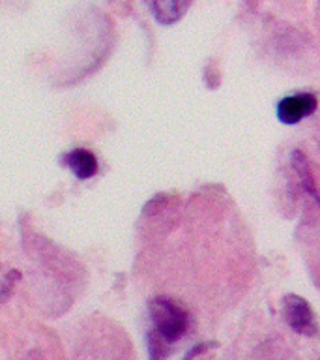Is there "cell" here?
<instances>
[{"instance_id":"6da1fadb","label":"cell","mask_w":320,"mask_h":360,"mask_svg":"<svg viewBox=\"0 0 320 360\" xmlns=\"http://www.w3.org/2000/svg\"><path fill=\"white\" fill-rule=\"evenodd\" d=\"M150 314V349L152 356L161 359L171 345L178 343L189 330V314L178 302L168 297L152 298L148 304Z\"/></svg>"},{"instance_id":"7a4b0ae2","label":"cell","mask_w":320,"mask_h":360,"mask_svg":"<svg viewBox=\"0 0 320 360\" xmlns=\"http://www.w3.org/2000/svg\"><path fill=\"white\" fill-rule=\"evenodd\" d=\"M283 315H285L286 325L298 334L314 336L319 330L313 309L307 304V300H303L298 295H286L283 298Z\"/></svg>"},{"instance_id":"3957f363","label":"cell","mask_w":320,"mask_h":360,"mask_svg":"<svg viewBox=\"0 0 320 360\" xmlns=\"http://www.w3.org/2000/svg\"><path fill=\"white\" fill-rule=\"evenodd\" d=\"M319 105L316 96L311 92H302V94L286 96L277 103V118L286 126L298 124L303 118L311 117Z\"/></svg>"},{"instance_id":"277c9868","label":"cell","mask_w":320,"mask_h":360,"mask_svg":"<svg viewBox=\"0 0 320 360\" xmlns=\"http://www.w3.org/2000/svg\"><path fill=\"white\" fill-rule=\"evenodd\" d=\"M142 2L159 25L168 27L182 21L195 0H142Z\"/></svg>"},{"instance_id":"5b68a950","label":"cell","mask_w":320,"mask_h":360,"mask_svg":"<svg viewBox=\"0 0 320 360\" xmlns=\"http://www.w3.org/2000/svg\"><path fill=\"white\" fill-rule=\"evenodd\" d=\"M62 163L72 171L79 180H88L98 173V158L86 148H75L62 156Z\"/></svg>"}]
</instances>
